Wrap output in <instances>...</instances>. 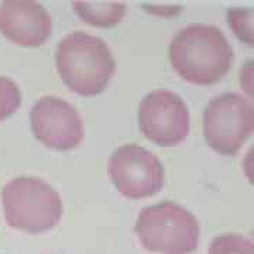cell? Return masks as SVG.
Wrapping results in <instances>:
<instances>
[{
  "mask_svg": "<svg viewBox=\"0 0 254 254\" xmlns=\"http://www.w3.org/2000/svg\"><path fill=\"white\" fill-rule=\"evenodd\" d=\"M170 61L185 81L212 85L229 72L233 48L218 27L190 24L181 28L171 40Z\"/></svg>",
  "mask_w": 254,
  "mask_h": 254,
  "instance_id": "obj_1",
  "label": "cell"
},
{
  "mask_svg": "<svg viewBox=\"0 0 254 254\" xmlns=\"http://www.w3.org/2000/svg\"><path fill=\"white\" fill-rule=\"evenodd\" d=\"M55 63L65 85L82 96L100 93L116 68L109 46L85 31H73L64 37L57 47Z\"/></svg>",
  "mask_w": 254,
  "mask_h": 254,
  "instance_id": "obj_2",
  "label": "cell"
},
{
  "mask_svg": "<svg viewBox=\"0 0 254 254\" xmlns=\"http://www.w3.org/2000/svg\"><path fill=\"white\" fill-rule=\"evenodd\" d=\"M1 202L6 222L27 233L51 230L63 216L60 193L34 177H18L7 182L1 190Z\"/></svg>",
  "mask_w": 254,
  "mask_h": 254,
  "instance_id": "obj_3",
  "label": "cell"
},
{
  "mask_svg": "<svg viewBox=\"0 0 254 254\" xmlns=\"http://www.w3.org/2000/svg\"><path fill=\"white\" fill-rule=\"evenodd\" d=\"M134 230L148 252L160 254H190L199 243L198 219L171 200L143 209Z\"/></svg>",
  "mask_w": 254,
  "mask_h": 254,
  "instance_id": "obj_4",
  "label": "cell"
},
{
  "mask_svg": "<svg viewBox=\"0 0 254 254\" xmlns=\"http://www.w3.org/2000/svg\"><path fill=\"white\" fill-rule=\"evenodd\" d=\"M254 128V108L239 93H222L203 112V136L216 153L235 155Z\"/></svg>",
  "mask_w": 254,
  "mask_h": 254,
  "instance_id": "obj_5",
  "label": "cell"
},
{
  "mask_svg": "<svg viewBox=\"0 0 254 254\" xmlns=\"http://www.w3.org/2000/svg\"><path fill=\"white\" fill-rule=\"evenodd\" d=\"M109 174L119 192L130 199L153 196L164 185L163 164L137 144H125L113 151Z\"/></svg>",
  "mask_w": 254,
  "mask_h": 254,
  "instance_id": "obj_6",
  "label": "cell"
},
{
  "mask_svg": "<svg viewBox=\"0 0 254 254\" xmlns=\"http://www.w3.org/2000/svg\"><path fill=\"white\" fill-rule=\"evenodd\" d=\"M138 126L141 133L157 144L177 145L190 134V110L180 95L157 89L140 102Z\"/></svg>",
  "mask_w": 254,
  "mask_h": 254,
  "instance_id": "obj_7",
  "label": "cell"
},
{
  "mask_svg": "<svg viewBox=\"0 0 254 254\" xmlns=\"http://www.w3.org/2000/svg\"><path fill=\"white\" fill-rule=\"evenodd\" d=\"M31 128L36 138L50 148L72 150L82 141L81 115L72 105L57 96H44L31 109Z\"/></svg>",
  "mask_w": 254,
  "mask_h": 254,
  "instance_id": "obj_8",
  "label": "cell"
},
{
  "mask_svg": "<svg viewBox=\"0 0 254 254\" xmlns=\"http://www.w3.org/2000/svg\"><path fill=\"white\" fill-rule=\"evenodd\" d=\"M0 33L18 46L38 47L53 33V18L34 0H7L0 4Z\"/></svg>",
  "mask_w": 254,
  "mask_h": 254,
  "instance_id": "obj_9",
  "label": "cell"
},
{
  "mask_svg": "<svg viewBox=\"0 0 254 254\" xmlns=\"http://www.w3.org/2000/svg\"><path fill=\"white\" fill-rule=\"evenodd\" d=\"M73 11L79 17L96 27H112L120 23L126 14L125 1L108 0H75Z\"/></svg>",
  "mask_w": 254,
  "mask_h": 254,
  "instance_id": "obj_10",
  "label": "cell"
},
{
  "mask_svg": "<svg viewBox=\"0 0 254 254\" xmlns=\"http://www.w3.org/2000/svg\"><path fill=\"white\" fill-rule=\"evenodd\" d=\"M208 254H254V246L245 236L222 235L212 242Z\"/></svg>",
  "mask_w": 254,
  "mask_h": 254,
  "instance_id": "obj_11",
  "label": "cell"
},
{
  "mask_svg": "<svg viewBox=\"0 0 254 254\" xmlns=\"http://www.w3.org/2000/svg\"><path fill=\"white\" fill-rule=\"evenodd\" d=\"M253 10L252 9H235L227 10V21L229 26L233 28L236 36L247 43L249 46H253Z\"/></svg>",
  "mask_w": 254,
  "mask_h": 254,
  "instance_id": "obj_12",
  "label": "cell"
},
{
  "mask_svg": "<svg viewBox=\"0 0 254 254\" xmlns=\"http://www.w3.org/2000/svg\"><path fill=\"white\" fill-rule=\"evenodd\" d=\"M21 92L14 82L0 76V120H4L11 116L20 108Z\"/></svg>",
  "mask_w": 254,
  "mask_h": 254,
  "instance_id": "obj_13",
  "label": "cell"
}]
</instances>
